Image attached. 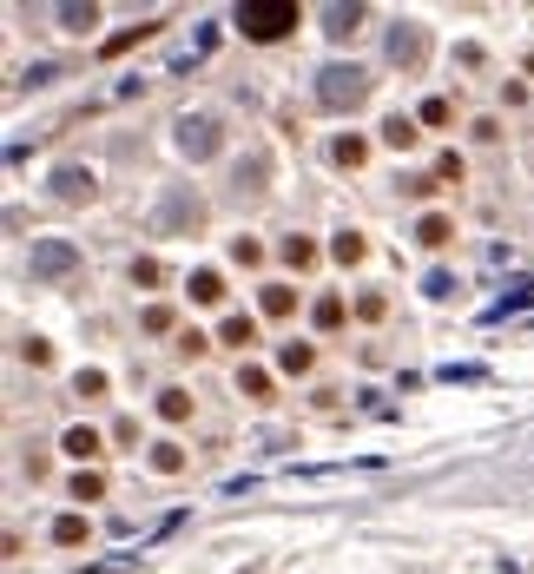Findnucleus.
Returning a JSON list of instances; mask_svg holds the SVG:
<instances>
[{
  "label": "nucleus",
  "instance_id": "72a5a7b5",
  "mask_svg": "<svg viewBox=\"0 0 534 574\" xmlns=\"http://www.w3.org/2000/svg\"><path fill=\"white\" fill-rule=\"evenodd\" d=\"M132 284H159V264L152 258H132Z\"/></svg>",
  "mask_w": 534,
  "mask_h": 574
},
{
  "label": "nucleus",
  "instance_id": "0eeeda50",
  "mask_svg": "<svg viewBox=\"0 0 534 574\" xmlns=\"http://www.w3.org/2000/svg\"><path fill=\"white\" fill-rule=\"evenodd\" d=\"M172 225H191V231L205 225V205L191 199V191H172V199L159 205V218H152V231H172Z\"/></svg>",
  "mask_w": 534,
  "mask_h": 574
},
{
  "label": "nucleus",
  "instance_id": "f03ea898",
  "mask_svg": "<svg viewBox=\"0 0 534 574\" xmlns=\"http://www.w3.org/2000/svg\"><path fill=\"white\" fill-rule=\"evenodd\" d=\"M363 99H370V73L363 67H323L317 73V106L323 113H356Z\"/></svg>",
  "mask_w": 534,
  "mask_h": 574
},
{
  "label": "nucleus",
  "instance_id": "f8f14e48",
  "mask_svg": "<svg viewBox=\"0 0 534 574\" xmlns=\"http://www.w3.org/2000/svg\"><path fill=\"white\" fill-rule=\"evenodd\" d=\"M311 364H317V350H311V343H284V350H277V370H284V376H303Z\"/></svg>",
  "mask_w": 534,
  "mask_h": 574
},
{
  "label": "nucleus",
  "instance_id": "1a4fd4ad",
  "mask_svg": "<svg viewBox=\"0 0 534 574\" xmlns=\"http://www.w3.org/2000/svg\"><path fill=\"white\" fill-rule=\"evenodd\" d=\"M60 449H67V456H79V462H93V456H99V429H87V423H73Z\"/></svg>",
  "mask_w": 534,
  "mask_h": 574
},
{
  "label": "nucleus",
  "instance_id": "473e14b6",
  "mask_svg": "<svg viewBox=\"0 0 534 574\" xmlns=\"http://www.w3.org/2000/svg\"><path fill=\"white\" fill-rule=\"evenodd\" d=\"M423 126H448V99H423Z\"/></svg>",
  "mask_w": 534,
  "mask_h": 574
},
{
  "label": "nucleus",
  "instance_id": "bb28decb",
  "mask_svg": "<svg viewBox=\"0 0 534 574\" xmlns=\"http://www.w3.org/2000/svg\"><path fill=\"white\" fill-rule=\"evenodd\" d=\"M20 357L34 364V370H46V364H53V343H40V337H26V343H20Z\"/></svg>",
  "mask_w": 534,
  "mask_h": 574
},
{
  "label": "nucleus",
  "instance_id": "6ab92c4d",
  "mask_svg": "<svg viewBox=\"0 0 534 574\" xmlns=\"http://www.w3.org/2000/svg\"><path fill=\"white\" fill-rule=\"evenodd\" d=\"M330 258H336V264H363V258H370V244H363L356 231H344V238L330 244Z\"/></svg>",
  "mask_w": 534,
  "mask_h": 574
},
{
  "label": "nucleus",
  "instance_id": "20e7f679",
  "mask_svg": "<svg viewBox=\"0 0 534 574\" xmlns=\"http://www.w3.org/2000/svg\"><path fill=\"white\" fill-rule=\"evenodd\" d=\"M172 132H179V152L191 159V166L218 152V119H211V113H185V119H179Z\"/></svg>",
  "mask_w": 534,
  "mask_h": 574
},
{
  "label": "nucleus",
  "instance_id": "cd10ccee",
  "mask_svg": "<svg viewBox=\"0 0 534 574\" xmlns=\"http://www.w3.org/2000/svg\"><path fill=\"white\" fill-rule=\"evenodd\" d=\"M238 185H244V191H264V159H244V166H238Z\"/></svg>",
  "mask_w": 534,
  "mask_h": 574
},
{
  "label": "nucleus",
  "instance_id": "a211bd4d",
  "mask_svg": "<svg viewBox=\"0 0 534 574\" xmlns=\"http://www.w3.org/2000/svg\"><path fill=\"white\" fill-rule=\"evenodd\" d=\"M53 541H60V548H79V541H87V515H60V522H53Z\"/></svg>",
  "mask_w": 534,
  "mask_h": 574
},
{
  "label": "nucleus",
  "instance_id": "4468645a",
  "mask_svg": "<svg viewBox=\"0 0 534 574\" xmlns=\"http://www.w3.org/2000/svg\"><path fill=\"white\" fill-rule=\"evenodd\" d=\"M416 238H423V244H429V251H442V244H448V238H456V225H448V218H442V211H429V218H423V225H416Z\"/></svg>",
  "mask_w": 534,
  "mask_h": 574
},
{
  "label": "nucleus",
  "instance_id": "ddd939ff",
  "mask_svg": "<svg viewBox=\"0 0 534 574\" xmlns=\"http://www.w3.org/2000/svg\"><path fill=\"white\" fill-rule=\"evenodd\" d=\"M60 26H67V34H87V26H99V7H93V0H87V7L67 0V7H60Z\"/></svg>",
  "mask_w": 534,
  "mask_h": 574
},
{
  "label": "nucleus",
  "instance_id": "9d476101",
  "mask_svg": "<svg viewBox=\"0 0 534 574\" xmlns=\"http://www.w3.org/2000/svg\"><path fill=\"white\" fill-rule=\"evenodd\" d=\"M152 34H159V20H139V26H126V34H112V40H106V60H119L126 46H139V40H152Z\"/></svg>",
  "mask_w": 534,
  "mask_h": 574
},
{
  "label": "nucleus",
  "instance_id": "c756f323",
  "mask_svg": "<svg viewBox=\"0 0 534 574\" xmlns=\"http://www.w3.org/2000/svg\"><path fill=\"white\" fill-rule=\"evenodd\" d=\"M46 79H60V67H46V60H40V67H26V73H20V87H46Z\"/></svg>",
  "mask_w": 534,
  "mask_h": 574
},
{
  "label": "nucleus",
  "instance_id": "c85d7f7f",
  "mask_svg": "<svg viewBox=\"0 0 534 574\" xmlns=\"http://www.w3.org/2000/svg\"><path fill=\"white\" fill-rule=\"evenodd\" d=\"M73 390H79V396H99V390H106V370H79Z\"/></svg>",
  "mask_w": 534,
  "mask_h": 574
},
{
  "label": "nucleus",
  "instance_id": "f257e3e1",
  "mask_svg": "<svg viewBox=\"0 0 534 574\" xmlns=\"http://www.w3.org/2000/svg\"><path fill=\"white\" fill-rule=\"evenodd\" d=\"M297 20H303L297 0H244V7H238V34L258 40V46H271V40H284Z\"/></svg>",
  "mask_w": 534,
  "mask_h": 574
},
{
  "label": "nucleus",
  "instance_id": "2eb2a0df",
  "mask_svg": "<svg viewBox=\"0 0 534 574\" xmlns=\"http://www.w3.org/2000/svg\"><path fill=\"white\" fill-rule=\"evenodd\" d=\"M224 297V278L218 271H191V304H218Z\"/></svg>",
  "mask_w": 534,
  "mask_h": 574
},
{
  "label": "nucleus",
  "instance_id": "6e6552de",
  "mask_svg": "<svg viewBox=\"0 0 534 574\" xmlns=\"http://www.w3.org/2000/svg\"><path fill=\"white\" fill-rule=\"evenodd\" d=\"M356 20H363L356 0H350V7H323V34H330V40H350V34H356Z\"/></svg>",
  "mask_w": 534,
  "mask_h": 574
},
{
  "label": "nucleus",
  "instance_id": "4be33fe9",
  "mask_svg": "<svg viewBox=\"0 0 534 574\" xmlns=\"http://www.w3.org/2000/svg\"><path fill=\"white\" fill-rule=\"evenodd\" d=\"M152 469H159V476H179V469H185V449H179V443H152Z\"/></svg>",
  "mask_w": 534,
  "mask_h": 574
},
{
  "label": "nucleus",
  "instance_id": "412c9836",
  "mask_svg": "<svg viewBox=\"0 0 534 574\" xmlns=\"http://www.w3.org/2000/svg\"><path fill=\"white\" fill-rule=\"evenodd\" d=\"M159 416H165V423H185V416H191V396H185V390H159Z\"/></svg>",
  "mask_w": 534,
  "mask_h": 574
},
{
  "label": "nucleus",
  "instance_id": "a878e982",
  "mask_svg": "<svg viewBox=\"0 0 534 574\" xmlns=\"http://www.w3.org/2000/svg\"><path fill=\"white\" fill-rule=\"evenodd\" d=\"M238 390H244V396H271V376L244 364V370H238Z\"/></svg>",
  "mask_w": 534,
  "mask_h": 574
},
{
  "label": "nucleus",
  "instance_id": "f704fd0d",
  "mask_svg": "<svg viewBox=\"0 0 534 574\" xmlns=\"http://www.w3.org/2000/svg\"><path fill=\"white\" fill-rule=\"evenodd\" d=\"M179 350H185V357H205V350H211V337H199V331H185V337H179Z\"/></svg>",
  "mask_w": 534,
  "mask_h": 574
},
{
  "label": "nucleus",
  "instance_id": "5701e85b",
  "mask_svg": "<svg viewBox=\"0 0 534 574\" xmlns=\"http://www.w3.org/2000/svg\"><path fill=\"white\" fill-rule=\"evenodd\" d=\"M99 496H106V476L79 469V476H73V502H99Z\"/></svg>",
  "mask_w": 534,
  "mask_h": 574
},
{
  "label": "nucleus",
  "instance_id": "9b49d317",
  "mask_svg": "<svg viewBox=\"0 0 534 574\" xmlns=\"http://www.w3.org/2000/svg\"><path fill=\"white\" fill-rule=\"evenodd\" d=\"M277 258H284L291 271H311L317 264V244L311 238H284V244H277Z\"/></svg>",
  "mask_w": 534,
  "mask_h": 574
},
{
  "label": "nucleus",
  "instance_id": "7c9ffc66",
  "mask_svg": "<svg viewBox=\"0 0 534 574\" xmlns=\"http://www.w3.org/2000/svg\"><path fill=\"white\" fill-rule=\"evenodd\" d=\"M231 258H238V264H258V258H264V244H258V238H238V244H231Z\"/></svg>",
  "mask_w": 534,
  "mask_h": 574
},
{
  "label": "nucleus",
  "instance_id": "393cba45",
  "mask_svg": "<svg viewBox=\"0 0 534 574\" xmlns=\"http://www.w3.org/2000/svg\"><path fill=\"white\" fill-rule=\"evenodd\" d=\"M330 152H336V166H363V159H370V146H363V139H336Z\"/></svg>",
  "mask_w": 534,
  "mask_h": 574
},
{
  "label": "nucleus",
  "instance_id": "f3484780",
  "mask_svg": "<svg viewBox=\"0 0 534 574\" xmlns=\"http://www.w3.org/2000/svg\"><path fill=\"white\" fill-rule=\"evenodd\" d=\"M383 146L409 152V146H416V119H403V113H396V119H383Z\"/></svg>",
  "mask_w": 534,
  "mask_h": 574
},
{
  "label": "nucleus",
  "instance_id": "39448f33",
  "mask_svg": "<svg viewBox=\"0 0 534 574\" xmlns=\"http://www.w3.org/2000/svg\"><path fill=\"white\" fill-rule=\"evenodd\" d=\"M423 53H429V40H423V26H416V20L389 26V67H423Z\"/></svg>",
  "mask_w": 534,
  "mask_h": 574
},
{
  "label": "nucleus",
  "instance_id": "dca6fc26",
  "mask_svg": "<svg viewBox=\"0 0 534 574\" xmlns=\"http://www.w3.org/2000/svg\"><path fill=\"white\" fill-rule=\"evenodd\" d=\"M218 337H224V343H238V350H244V343H258V323H251L244 311H231V317H224V331H218Z\"/></svg>",
  "mask_w": 534,
  "mask_h": 574
},
{
  "label": "nucleus",
  "instance_id": "2f4dec72",
  "mask_svg": "<svg viewBox=\"0 0 534 574\" xmlns=\"http://www.w3.org/2000/svg\"><path fill=\"white\" fill-rule=\"evenodd\" d=\"M146 331H152V337H165V331H172V311L152 304V311H146Z\"/></svg>",
  "mask_w": 534,
  "mask_h": 574
},
{
  "label": "nucleus",
  "instance_id": "7ed1b4c3",
  "mask_svg": "<svg viewBox=\"0 0 534 574\" xmlns=\"http://www.w3.org/2000/svg\"><path fill=\"white\" fill-rule=\"evenodd\" d=\"M26 271H34V278H73L79 271V244L73 238H40L34 251H26Z\"/></svg>",
  "mask_w": 534,
  "mask_h": 574
},
{
  "label": "nucleus",
  "instance_id": "aec40b11",
  "mask_svg": "<svg viewBox=\"0 0 534 574\" xmlns=\"http://www.w3.org/2000/svg\"><path fill=\"white\" fill-rule=\"evenodd\" d=\"M291 311H297V291L291 284H271L264 291V317H291Z\"/></svg>",
  "mask_w": 534,
  "mask_h": 574
},
{
  "label": "nucleus",
  "instance_id": "b1692460",
  "mask_svg": "<svg viewBox=\"0 0 534 574\" xmlns=\"http://www.w3.org/2000/svg\"><path fill=\"white\" fill-rule=\"evenodd\" d=\"M344 323V297H317V331H336Z\"/></svg>",
  "mask_w": 534,
  "mask_h": 574
},
{
  "label": "nucleus",
  "instance_id": "423d86ee",
  "mask_svg": "<svg viewBox=\"0 0 534 574\" xmlns=\"http://www.w3.org/2000/svg\"><path fill=\"white\" fill-rule=\"evenodd\" d=\"M93 191H99V172H93V166H60V172H53V199H67V205H87Z\"/></svg>",
  "mask_w": 534,
  "mask_h": 574
}]
</instances>
